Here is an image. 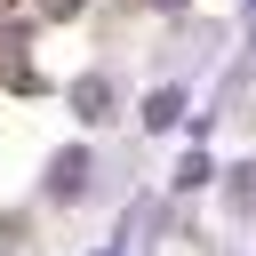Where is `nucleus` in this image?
I'll use <instances>...</instances> for the list:
<instances>
[{"mask_svg":"<svg viewBox=\"0 0 256 256\" xmlns=\"http://www.w3.org/2000/svg\"><path fill=\"white\" fill-rule=\"evenodd\" d=\"M80 176H88V152H64V160H56V176H48V184H56V192H64V200H72V184H80Z\"/></svg>","mask_w":256,"mask_h":256,"instance_id":"f257e3e1","label":"nucleus"}]
</instances>
